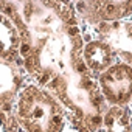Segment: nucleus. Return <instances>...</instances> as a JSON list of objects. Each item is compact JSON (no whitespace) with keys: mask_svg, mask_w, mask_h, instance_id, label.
<instances>
[{"mask_svg":"<svg viewBox=\"0 0 132 132\" xmlns=\"http://www.w3.org/2000/svg\"><path fill=\"white\" fill-rule=\"evenodd\" d=\"M22 65L0 59V132H22L16 115V100L28 82Z\"/></svg>","mask_w":132,"mask_h":132,"instance_id":"3","label":"nucleus"},{"mask_svg":"<svg viewBox=\"0 0 132 132\" xmlns=\"http://www.w3.org/2000/svg\"><path fill=\"white\" fill-rule=\"evenodd\" d=\"M84 48H82V61L86 64V67L89 70V73L96 78L98 75H101L104 70H107L112 64L117 62V56L115 51L112 50V47L89 33H84Z\"/></svg>","mask_w":132,"mask_h":132,"instance_id":"7","label":"nucleus"},{"mask_svg":"<svg viewBox=\"0 0 132 132\" xmlns=\"http://www.w3.org/2000/svg\"><path fill=\"white\" fill-rule=\"evenodd\" d=\"M129 110H130V121H132V100H130V103H129Z\"/></svg>","mask_w":132,"mask_h":132,"instance_id":"10","label":"nucleus"},{"mask_svg":"<svg viewBox=\"0 0 132 132\" xmlns=\"http://www.w3.org/2000/svg\"><path fill=\"white\" fill-rule=\"evenodd\" d=\"M96 132H132L129 107H107Z\"/></svg>","mask_w":132,"mask_h":132,"instance_id":"9","label":"nucleus"},{"mask_svg":"<svg viewBox=\"0 0 132 132\" xmlns=\"http://www.w3.org/2000/svg\"><path fill=\"white\" fill-rule=\"evenodd\" d=\"M106 40L115 51L117 61L132 67V20H120L110 23H101L92 30H82Z\"/></svg>","mask_w":132,"mask_h":132,"instance_id":"6","label":"nucleus"},{"mask_svg":"<svg viewBox=\"0 0 132 132\" xmlns=\"http://www.w3.org/2000/svg\"><path fill=\"white\" fill-rule=\"evenodd\" d=\"M0 10L19 28L28 79L62 103L73 130L96 132L107 104L82 61L84 34L73 2L0 0Z\"/></svg>","mask_w":132,"mask_h":132,"instance_id":"1","label":"nucleus"},{"mask_svg":"<svg viewBox=\"0 0 132 132\" xmlns=\"http://www.w3.org/2000/svg\"><path fill=\"white\" fill-rule=\"evenodd\" d=\"M98 90L107 107H127L132 100V67L117 61L96 78Z\"/></svg>","mask_w":132,"mask_h":132,"instance_id":"4","label":"nucleus"},{"mask_svg":"<svg viewBox=\"0 0 132 132\" xmlns=\"http://www.w3.org/2000/svg\"><path fill=\"white\" fill-rule=\"evenodd\" d=\"M73 5L82 30H92L101 23L127 20L132 16V2L82 0L73 2Z\"/></svg>","mask_w":132,"mask_h":132,"instance_id":"5","label":"nucleus"},{"mask_svg":"<svg viewBox=\"0 0 132 132\" xmlns=\"http://www.w3.org/2000/svg\"><path fill=\"white\" fill-rule=\"evenodd\" d=\"M20 47L22 37L19 28L3 10H0V59L22 65Z\"/></svg>","mask_w":132,"mask_h":132,"instance_id":"8","label":"nucleus"},{"mask_svg":"<svg viewBox=\"0 0 132 132\" xmlns=\"http://www.w3.org/2000/svg\"><path fill=\"white\" fill-rule=\"evenodd\" d=\"M130 20H132V16H130Z\"/></svg>","mask_w":132,"mask_h":132,"instance_id":"12","label":"nucleus"},{"mask_svg":"<svg viewBox=\"0 0 132 132\" xmlns=\"http://www.w3.org/2000/svg\"><path fill=\"white\" fill-rule=\"evenodd\" d=\"M67 132H76V130H73V129H69V130H67Z\"/></svg>","mask_w":132,"mask_h":132,"instance_id":"11","label":"nucleus"},{"mask_svg":"<svg viewBox=\"0 0 132 132\" xmlns=\"http://www.w3.org/2000/svg\"><path fill=\"white\" fill-rule=\"evenodd\" d=\"M14 115L22 132H67L72 129L69 112L62 103L31 81L19 92Z\"/></svg>","mask_w":132,"mask_h":132,"instance_id":"2","label":"nucleus"}]
</instances>
